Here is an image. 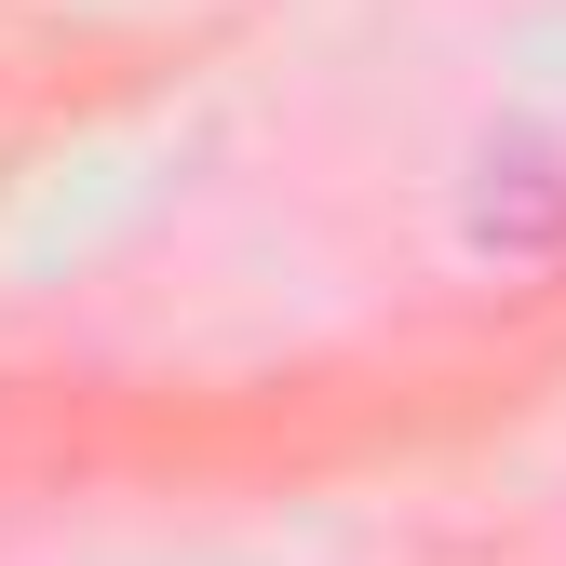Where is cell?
Here are the masks:
<instances>
[{"instance_id": "1", "label": "cell", "mask_w": 566, "mask_h": 566, "mask_svg": "<svg viewBox=\"0 0 566 566\" xmlns=\"http://www.w3.org/2000/svg\"><path fill=\"white\" fill-rule=\"evenodd\" d=\"M472 243H485V256H539V243H566V149L500 135V149H485V189H472Z\"/></svg>"}]
</instances>
